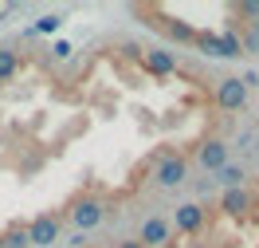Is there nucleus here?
<instances>
[{"mask_svg":"<svg viewBox=\"0 0 259 248\" xmlns=\"http://www.w3.org/2000/svg\"><path fill=\"white\" fill-rule=\"evenodd\" d=\"M204 221H208V209H204L200 201H185V205H177V213H173V221H169V229H177V232H200V229H204Z\"/></svg>","mask_w":259,"mask_h":248,"instance_id":"obj_1","label":"nucleus"},{"mask_svg":"<svg viewBox=\"0 0 259 248\" xmlns=\"http://www.w3.org/2000/svg\"><path fill=\"white\" fill-rule=\"evenodd\" d=\"M243 178H247V173H243V165H232V162H228L224 169H220V182H224L228 189H240Z\"/></svg>","mask_w":259,"mask_h":248,"instance_id":"obj_14","label":"nucleus"},{"mask_svg":"<svg viewBox=\"0 0 259 248\" xmlns=\"http://www.w3.org/2000/svg\"><path fill=\"white\" fill-rule=\"evenodd\" d=\"M185 178H189V162L181 154L161 158V165H157V185L161 189H177V185H185Z\"/></svg>","mask_w":259,"mask_h":248,"instance_id":"obj_5","label":"nucleus"},{"mask_svg":"<svg viewBox=\"0 0 259 248\" xmlns=\"http://www.w3.org/2000/svg\"><path fill=\"white\" fill-rule=\"evenodd\" d=\"M169 236H173V229H169L165 217H146L142 229H138V244L142 248H161V244H169Z\"/></svg>","mask_w":259,"mask_h":248,"instance_id":"obj_4","label":"nucleus"},{"mask_svg":"<svg viewBox=\"0 0 259 248\" xmlns=\"http://www.w3.org/2000/svg\"><path fill=\"white\" fill-rule=\"evenodd\" d=\"M247 87L240 83V75H228V79H220V87H216V102H220V111H243L247 107Z\"/></svg>","mask_w":259,"mask_h":248,"instance_id":"obj_2","label":"nucleus"},{"mask_svg":"<svg viewBox=\"0 0 259 248\" xmlns=\"http://www.w3.org/2000/svg\"><path fill=\"white\" fill-rule=\"evenodd\" d=\"M165 32L173 36L177 44H193V40H196V28H189V24H181V20H173V24H165Z\"/></svg>","mask_w":259,"mask_h":248,"instance_id":"obj_12","label":"nucleus"},{"mask_svg":"<svg viewBox=\"0 0 259 248\" xmlns=\"http://www.w3.org/2000/svg\"><path fill=\"white\" fill-rule=\"evenodd\" d=\"M118 248H142V244H138V240H122Z\"/></svg>","mask_w":259,"mask_h":248,"instance_id":"obj_19","label":"nucleus"},{"mask_svg":"<svg viewBox=\"0 0 259 248\" xmlns=\"http://www.w3.org/2000/svg\"><path fill=\"white\" fill-rule=\"evenodd\" d=\"M240 16H251V20H259V0H247V4H240Z\"/></svg>","mask_w":259,"mask_h":248,"instance_id":"obj_18","label":"nucleus"},{"mask_svg":"<svg viewBox=\"0 0 259 248\" xmlns=\"http://www.w3.org/2000/svg\"><path fill=\"white\" fill-rule=\"evenodd\" d=\"M71 221H75V229H79V232L98 229V225H102V201H95V197L75 201V209H71Z\"/></svg>","mask_w":259,"mask_h":248,"instance_id":"obj_6","label":"nucleus"},{"mask_svg":"<svg viewBox=\"0 0 259 248\" xmlns=\"http://www.w3.org/2000/svg\"><path fill=\"white\" fill-rule=\"evenodd\" d=\"M251 36H255V40H259V20H255V32H251Z\"/></svg>","mask_w":259,"mask_h":248,"instance_id":"obj_20","label":"nucleus"},{"mask_svg":"<svg viewBox=\"0 0 259 248\" xmlns=\"http://www.w3.org/2000/svg\"><path fill=\"white\" fill-rule=\"evenodd\" d=\"M243 55V40L236 32H220V59H240Z\"/></svg>","mask_w":259,"mask_h":248,"instance_id":"obj_11","label":"nucleus"},{"mask_svg":"<svg viewBox=\"0 0 259 248\" xmlns=\"http://www.w3.org/2000/svg\"><path fill=\"white\" fill-rule=\"evenodd\" d=\"M0 248H4V244H0Z\"/></svg>","mask_w":259,"mask_h":248,"instance_id":"obj_21","label":"nucleus"},{"mask_svg":"<svg viewBox=\"0 0 259 248\" xmlns=\"http://www.w3.org/2000/svg\"><path fill=\"white\" fill-rule=\"evenodd\" d=\"M20 71V51L16 48H0V83H8Z\"/></svg>","mask_w":259,"mask_h":248,"instance_id":"obj_10","label":"nucleus"},{"mask_svg":"<svg viewBox=\"0 0 259 248\" xmlns=\"http://www.w3.org/2000/svg\"><path fill=\"white\" fill-rule=\"evenodd\" d=\"M24 232H28V244L48 248L51 240H59V217H55V213H39Z\"/></svg>","mask_w":259,"mask_h":248,"instance_id":"obj_3","label":"nucleus"},{"mask_svg":"<svg viewBox=\"0 0 259 248\" xmlns=\"http://www.w3.org/2000/svg\"><path fill=\"white\" fill-rule=\"evenodd\" d=\"M71 44H63V40H59V44H55V48H51V55H55V59H71Z\"/></svg>","mask_w":259,"mask_h":248,"instance_id":"obj_17","label":"nucleus"},{"mask_svg":"<svg viewBox=\"0 0 259 248\" xmlns=\"http://www.w3.org/2000/svg\"><path fill=\"white\" fill-rule=\"evenodd\" d=\"M193 44L204 51V55H216V59H220V36H212V32H196Z\"/></svg>","mask_w":259,"mask_h":248,"instance_id":"obj_13","label":"nucleus"},{"mask_svg":"<svg viewBox=\"0 0 259 248\" xmlns=\"http://www.w3.org/2000/svg\"><path fill=\"white\" fill-rule=\"evenodd\" d=\"M0 244H4V248H32V244H28V232H24V229H12L8 236H0Z\"/></svg>","mask_w":259,"mask_h":248,"instance_id":"obj_16","label":"nucleus"},{"mask_svg":"<svg viewBox=\"0 0 259 248\" xmlns=\"http://www.w3.org/2000/svg\"><path fill=\"white\" fill-rule=\"evenodd\" d=\"M220 209H224L228 217H236V221H243V217H247V209H251V193H247V189H228L224 193V201H220Z\"/></svg>","mask_w":259,"mask_h":248,"instance_id":"obj_9","label":"nucleus"},{"mask_svg":"<svg viewBox=\"0 0 259 248\" xmlns=\"http://www.w3.org/2000/svg\"><path fill=\"white\" fill-rule=\"evenodd\" d=\"M196 158H200V165H204L208 173H220V169L228 165V146L220 142V138H208V142L200 146V154H196Z\"/></svg>","mask_w":259,"mask_h":248,"instance_id":"obj_8","label":"nucleus"},{"mask_svg":"<svg viewBox=\"0 0 259 248\" xmlns=\"http://www.w3.org/2000/svg\"><path fill=\"white\" fill-rule=\"evenodd\" d=\"M59 28H63V16H55V12H51V16H39V20H35V28H32V32L51 36V32H59Z\"/></svg>","mask_w":259,"mask_h":248,"instance_id":"obj_15","label":"nucleus"},{"mask_svg":"<svg viewBox=\"0 0 259 248\" xmlns=\"http://www.w3.org/2000/svg\"><path fill=\"white\" fill-rule=\"evenodd\" d=\"M142 63L149 75H173L177 71V51L173 48H146L142 51Z\"/></svg>","mask_w":259,"mask_h":248,"instance_id":"obj_7","label":"nucleus"}]
</instances>
